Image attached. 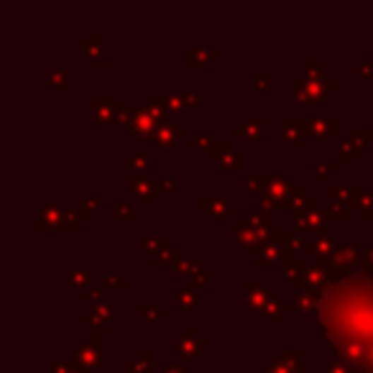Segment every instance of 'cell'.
I'll list each match as a JSON object with an SVG mask.
<instances>
[{
  "instance_id": "obj_36",
  "label": "cell",
  "mask_w": 373,
  "mask_h": 373,
  "mask_svg": "<svg viewBox=\"0 0 373 373\" xmlns=\"http://www.w3.org/2000/svg\"><path fill=\"white\" fill-rule=\"evenodd\" d=\"M164 246H167V240L161 238V235H156V233H141V254L156 256Z\"/></svg>"
},
{
  "instance_id": "obj_2",
  "label": "cell",
  "mask_w": 373,
  "mask_h": 373,
  "mask_svg": "<svg viewBox=\"0 0 373 373\" xmlns=\"http://www.w3.org/2000/svg\"><path fill=\"white\" fill-rule=\"evenodd\" d=\"M338 90V82L335 80H314V77H300V80H294L292 87H289V93L297 102H309V105H317V102L325 100L327 93H335Z\"/></svg>"
},
{
  "instance_id": "obj_14",
  "label": "cell",
  "mask_w": 373,
  "mask_h": 373,
  "mask_svg": "<svg viewBox=\"0 0 373 373\" xmlns=\"http://www.w3.org/2000/svg\"><path fill=\"white\" fill-rule=\"evenodd\" d=\"M179 141H184V143L189 141L186 128L174 126L172 120H164V123L159 126V131L153 134V143H156V148H164V151H174Z\"/></svg>"
},
{
  "instance_id": "obj_7",
  "label": "cell",
  "mask_w": 373,
  "mask_h": 373,
  "mask_svg": "<svg viewBox=\"0 0 373 373\" xmlns=\"http://www.w3.org/2000/svg\"><path fill=\"white\" fill-rule=\"evenodd\" d=\"M207 345H210V338H207V335H200V327L186 325L184 335L177 340V353H179L182 360H197Z\"/></svg>"
},
{
  "instance_id": "obj_38",
  "label": "cell",
  "mask_w": 373,
  "mask_h": 373,
  "mask_svg": "<svg viewBox=\"0 0 373 373\" xmlns=\"http://www.w3.org/2000/svg\"><path fill=\"white\" fill-rule=\"evenodd\" d=\"M302 69H304V77L322 80L325 77V59H320V57H304L302 59Z\"/></svg>"
},
{
  "instance_id": "obj_12",
  "label": "cell",
  "mask_w": 373,
  "mask_h": 373,
  "mask_svg": "<svg viewBox=\"0 0 373 373\" xmlns=\"http://www.w3.org/2000/svg\"><path fill=\"white\" fill-rule=\"evenodd\" d=\"M307 134L309 138H322V141H333L338 138V118L335 115H307Z\"/></svg>"
},
{
  "instance_id": "obj_43",
  "label": "cell",
  "mask_w": 373,
  "mask_h": 373,
  "mask_svg": "<svg viewBox=\"0 0 373 373\" xmlns=\"http://www.w3.org/2000/svg\"><path fill=\"white\" fill-rule=\"evenodd\" d=\"M102 281H105V289H113V292H126L128 289V279L126 276H120L118 271H113V268H107L105 273H102Z\"/></svg>"
},
{
  "instance_id": "obj_21",
  "label": "cell",
  "mask_w": 373,
  "mask_h": 373,
  "mask_svg": "<svg viewBox=\"0 0 373 373\" xmlns=\"http://www.w3.org/2000/svg\"><path fill=\"white\" fill-rule=\"evenodd\" d=\"M348 197H350V207H358L360 218L371 220L373 218V192L366 186H348Z\"/></svg>"
},
{
  "instance_id": "obj_50",
  "label": "cell",
  "mask_w": 373,
  "mask_h": 373,
  "mask_svg": "<svg viewBox=\"0 0 373 373\" xmlns=\"http://www.w3.org/2000/svg\"><path fill=\"white\" fill-rule=\"evenodd\" d=\"M348 138H353L358 146L368 148V141L373 138V128L371 131H368V128H350V131H348Z\"/></svg>"
},
{
  "instance_id": "obj_32",
  "label": "cell",
  "mask_w": 373,
  "mask_h": 373,
  "mask_svg": "<svg viewBox=\"0 0 373 373\" xmlns=\"http://www.w3.org/2000/svg\"><path fill=\"white\" fill-rule=\"evenodd\" d=\"M363 153H366V148L363 146H358L353 138H343L338 143V159L340 161H350V164H355V161H360L363 159Z\"/></svg>"
},
{
  "instance_id": "obj_19",
  "label": "cell",
  "mask_w": 373,
  "mask_h": 373,
  "mask_svg": "<svg viewBox=\"0 0 373 373\" xmlns=\"http://www.w3.org/2000/svg\"><path fill=\"white\" fill-rule=\"evenodd\" d=\"M335 233H320V235H314L309 243H304V248H302V254L307 256H312L314 261H327L330 256H333L335 251Z\"/></svg>"
},
{
  "instance_id": "obj_55",
  "label": "cell",
  "mask_w": 373,
  "mask_h": 373,
  "mask_svg": "<svg viewBox=\"0 0 373 373\" xmlns=\"http://www.w3.org/2000/svg\"><path fill=\"white\" fill-rule=\"evenodd\" d=\"M80 297H82V302H93V304H97V302H102V289L90 287L87 292H82Z\"/></svg>"
},
{
  "instance_id": "obj_46",
  "label": "cell",
  "mask_w": 373,
  "mask_h": 373,
  "mask_svg": "<svg viewBox=\"0 0 373 373\" xmlns=\"http://www.w3.org/2000/svg\"><path fill=\"white\" fill-rule=\"evenodd\" d=\"M213 136H210V131H205V128H200L197 134L192 136V138L186 141V151H200V148H205V146H210L213 143Z\"/></svg>"
},
{
  "instance_id": "obj_41",
  "label": "cell",
  "mask_w": 373,
  "mask_h": 373,
  "mask_svg": "<svg viewBox=\"0 0 373 373\" xmlns=\"http://www.w3.org/2000/svg\"><path fill=\"white\" fill-rule=\"evenodd\" d=\"M246 192L254 194L256 200L261 197V192H264V186H266V174H246Z\"/></svg>"
},
{
  "instance_id": "obj_60",
  "label": "cell",
  "mask_w": 373,
  "mask_h": 373,
  "mask_svg": "<svg viewBox=\"0 0 373 373\" xmlns=\"http://www.w3.org/2000/svg\"><path fill=\"white\" fill-rule=\"evenodd\" d=\"M151 205H153V200H148V197H141V200H138V207H141V210H148Z\"/></svg>"
},
{
  "instance_id": "obj_25",
  "label": "cell",
  "mask_w": 373,
  "mask_h": 373,
  "mask_svg": "<svg viewBox=\"0 0 373 373\" xmlns=\"http://www.w3.org/2000/svg\"><path fill=\"white\" fill-rule=\"evenodd\" d=\"M197 205H200L202 210H207L213 218H230V213H233L230 197H200Z\"/></svg>"
},
{
  "instance_id": "obj_37",
  "label": "cell",
  "mask_w": 373,
  "mask_h": 373,
  "mask_svg": "<svg viewBox=\"0 0 373 373\" xmlns=\"http://www.w3.org/2000/svg\"><path fill=\"white\" fill-rule=\"evenodd\" d=\"M172 268H174V273L179 276V279H184L186 281V276L197 268V256H177L174 259V264H172Z\"/></svg>"
},
{
  "instance_id": "obj_56",
  "label": "cell",
  "mask_w": 373,
  "mask_h": 373,
  "mask_svg": "<svg viewBox=\"0 0 373 373\" xmlns=\"http://www.w3.org/2000/svg\"><path fill=\"white\" fill-rule=\"evenodd\" d=\"M256 90H259V93H266L268 90V72L266 69H256Z\"/></svg>"
},
{
  "instance_id": "obj_8",
  "label": "cell",
  "mask_w": 373,
  "mask_h": 373,
  "mask_svg": "<svg viewBox=\"0 0 373 373\" xmlns=\"http://www.w3.org/2000/svg\"><path fill=\"white\" fill-rule=\"evenodd\" d=\"M279 134L281 138L289 141L292 151H300L304 146V141L309 138V134H307V118H300V115H281Z\"/></svg>"
},
{
  "instance_id": "obj_1",
  "label": "cell",
  "mask_w": 373,
  "mask_h": 373,
  "mask_svg": "<svg viewBox=\"0 0 373 373\" xmlns=\"http://www.w3.org/2000/svg\"><path fill=\"white\" fill-rule=\"evenodd\" d=\"M93 105L95 115H97V123H105V126H131L134 110L123 105L115 93H95Z\"/></svg>"
},
{
  "instance_id": "obj_53",
  "label": "cell",
  "mask_w": 373,
  "mask_h": 373,
  "mask_svg": "<svg viewBox=\"0 0 373 373\" xmlns=\"http://www.w3.org/2000/svg\"><path fill=\"white\" fill-rule=\"evenodd\" d=\"M360 74H363L366 80H373V49L360 59Z\"/></svg>"
},
{
  "instance_id": "obj_52",
  "label": "cell",
  "mask_w": 373,
  "mask_h": 373,
  "mask_svg": "<svg viewBox=\"0 0 373 373\" xmlns=\"http://www.w3.org/2000/svg\"><path fill=\"white\" fill-rule=\"evenodd\" d=\"M159 182H161L159 186H161V192H164V194H172L174 189H177V177H174L172 172H164V174H161Z\"/></svg>"
},
{
  "instance_id": "obj_47",
  "label": "cell",
  "mask_w": 373,
  "mask_h": 373,
  "mask_svg": "<svg viewBox=\"0 0 373 373\" xmlns=\"http://www.w3.org/2000/svg\"><path fill=\"white\" fill-rule=\"evenodd\" d=\"M325 213L330 220H350V205H343V202H327Z\"/></svg>"
},
{
  "instance_id": "obj_24",
  "label": "cell",
  "mask_w": 373,
  "mask_h": 373,
  "mask_svg": "<svg viewBox=\"0 0 373 373\" xmlns=\"http://www.w3.org/2000/svg\"><path fill=\"white\" fill-rule=\"evenodd\" d=\"M292 309H294V307L289 304V302L281 300V294H279V292H273V289H271V297H268V302L264 304L261 314H264V317H266L268 322H279V320H281V314H289Z\"/></svg>"
},
{
  "instance_id": "obj_40",
  "label": "cell",
  "mask_w": 373,
  "mask_h": 373,
  "mask_svg": "<svg viewBox=\"0 0 373 373\" xmlns=\"http://www.w3.org/2000/svg\"><path fill=\"white\" fill-rule=\"evenodd\" d=\"M102 207V200L100 197H82L80 200V207H77V213L82 215V220H93V215L97 213Z\"/></svg>"
},
{
  "instance_id": "obj_44",
  "label": "cell",
  "mask_w": 373,
  "mask_h": 373,
  "mask_svg": "<svg viewBox=\"0 0 373 373\" xmlns=\"http://www.w3.org/2000/svg\"><path fill=\"white\" fill-rule=\"evenodd\" d=\"M338 172V164L335 161H322L312 169V184H325V177Z\"/></svg>"
},
{
  "instance_id": "obj_27",
  "label": "cell",
  "mask_w": 373,
  "mask_h": 373,
  "mask_svg": "<svg viewBox=\"0 0 373 373\" xmlns=\"http://www.w3.org/2000/svg\"><path fill=\"white\" fill-rule=\"evenodd\" d=\"M281 248H279V243L276 240H266L264 246L256 251V261H259V266H279V261H281Z\"/></svg>"
},
{
  "instance_id": "obj_39",
  "label": "cell",
  "mask_w": 373,
  "mask_h": 373,
  "mask_svg": "<svg viewBox=\"0 0 373 373\" xmlns=\"http://www.w3.org/2000/svg\"><path fill=\"white\" fill-rule=\"evenodd\" d=\"M115 213H118V218H123V220H138L141 215V207L134 205L131 200H126V197H120L118 202H115Z\"/></svg>"
},
{
  "instance_id": "obj_42",
  "label": "cell",
  "mask_w": 373,
  "mask_h": 373,
  "mask_svg": "<svg viewBox=\"0 0 373 373\" xmlns=\"http://www.w3.org/2000/svg\"><path fill=\"white\" fill-rule=\"evenodd\" d=\"M47 373H93V371H87V368L77 366L74 360H52Z\"/></svg>"
},
{
  "instance_id": "obj_22",
  "label": "cell",
  "mask_w": 373,
  "mask_h": 373,
  "mask_svg": "<svg viewBox=\"0 0 373 373\" xmlns=\"http://www.w3.org/2000/svg\"><path fill=\"white\" fill-rule=\"evenodd\" d=\"M128 186H131V192L138 194L141 197H148V200H153L156 194H164L161 192V186H156L151 179H148V174H138V172H128Z\"/></svg>"
},
{
  "instance_id": "obj_49",
  "label": "cell",
  "mask_w": 373,
  "mask_h": 373,
  "mask_svg": "<svg viewBox=\"0 0 373 373\" xmlns=\"http://www.w3.org/2000/svg\"><path fill=\"white\" fill-rule=\"evenodd\" d=\"M82 215L77 213V210H74V213H64V225H61V230H64V233H77V230H80L82 227Z\"/></svg>"
},
{
  "instance_id": "obj_23",
  "label": "cell",
  "mask_w": 373,
  "mask_h": 373,
  "mask_svg": "<svg viewBox=\"0 0 373 373\" xmlns=\"http://www.w3.org/2000/svg\"><path fill=\"white\" fill-rule=\"evenodd\" d=\"M223 49L220 47H213V49H205V47H189L184 52V61L189 69H200L205 67L207 61L215 59V57H220Z\"/></svg>"
},
{
  "instance_id": "obj_54",
  "label": "cell",
  "mask_w": 373,
  "mask_h": 373,
  "mask_svg": "<svg viewBox=\"0 0 373 373\" xmlns=\"http://www.w3.org/2000/svg\"><path fill=\"white\" fill-rule=\"evenodd\" d=\"M159 373H194V371H184V366L177 363V360H164Z\"/></svg>"
},
{
  "instance_id": "obj_58",
  "label": "cell",
  "mask_w": 373,
  "mask_h": 373,
  "mask_svg": "<svg viewBox=\"0 0 373 373\" xmlns=\"http://www.w3.org/2000/svg\"><path fill=\"white\" fill-rule=\"evenodd\" d=\"M363 259H366V268H368V271H373V240L366 246V251H363Z\"/></svg>"
},
{
  "instance_id": "obj_51",
  "label": "cell",
  "mask_w": 373,
  "mask_h": 373,
  "mask_svg": "<svg viewBox=\"0 0 373 373\" xmlns=\"http://www.w3.org/2000/svg\"><path fill=\"white\" fill-rule=\"evenodd\" d=\"M325 373H353V366H350V363H345L343 358L327 360V363H325Z\"/></svg>"
},
{
  "instance_id": "obj_48",
  "label": "cell",
  "mask_w": 373,
  "mask_h": 373,
  "mask_svg": "<svg viewBox=\"0 0 373 373\" xmlns=\"http://www.w3.org/2000/svg\"><path fill=\"white\" fill-rule=\"evenodd\" d=\"M325 200L327 202H343V205H350L348 186H327V189H325Z\"/></svg>"
},
{
  "instance_id": "obj_13",
  "label": "cell",
  "mask_w": 373,
  "mask_h": 373,
  "mask_svg": "<svg viewBox=\"0 0 373 373\" xmlns=\"http://www.w3.org/2000/svg\"><path fill=\"white\" fill-rule=\"evenodd\" d=\"M233 235L235 240H238V246H243L246 251H259L264 243H266V238H264V233H261V227L251 225L248 220H233Z\"/></svg>"
},
{
  "instance_id": "obj_35",
  "label": "cell",
  "mask_w": 373,
  "mask_h": 373,
  "mask_svg": "<svg viewBox=\"0 0 373 373\" xmlns=\"http://www.w3.org/2000/svg\"><path fill=\"white\" fill-rule=\"evenodd\" d=\"M207 284H210V268L207 266H197L186 276V289H192V292H202V289H207Z\"/></svg>"
},
{
  "instance_id": "obj_29",
  "label": "cell",
  "mask_w": 373,
  "mask_h": 373,
  "mask_svg": "<svg viewBox=\"0 0 373 373\" xmlns=\"http://www.w3.org/2000/svg\"><path fill=\"white\" fill-rule=\"evenodd\" d=\"M276 243H279L281 254L284 256H300L302 248H304V243L300 240V233H297V230H281V235L276 238Z\"/></svg>"
},
{
  "instance_id": "obj_28",
  "label": "cell",
  "mask_w": 373,
  "mask_h": 373,
  "mask_svg": "<svg viewBox=\"0 0 373 373\" xmlns=\"http://www.w3.org/2000/svg\"><path fill=\"white\" fill-rule=\"evenodd\" d=\"M304 268L307 266H304V261H302V254H300V256H281L276 271H279L281 279L292 281V279H297V276H300Z\"/></svg>"
},
{
  "instance_id": "obj_9",
  "label": "cell",
  "mask_w": 373,
  "mask_h": 373,
  "mask_svg": "<svg viewBox=\"0 0 373 373\" xmlns=\"http://www.w3.org/2000/svg\"><path fill=\"white\" fill-rule=\"evenodd\" d=\"M271 297V289H268L266 281L259 279H246L243 281V309L246 312H261L264 304Z\"/></svg>"
},
{
  "instance_id": "obj_3",
  "label": "cell",
  "mask_w": 373,
  "mask_h": 373,
  "mask_svg": "<svg viewBox=\"0 0 373 373\" xmlns=\"http://www.w3.org/2000/svg\"><path fill=\"white\" fill-rule=\"evenodd\" d=\"M164 120H169L167 115L161 113L153 102H148V105L134 107V118H131V126L128 128H131V134H134L136 138H146V136L153 138V134L159 131V126Z\"/></svg>"
},
{
  "instance_id": "obj_62",
  "label": "cell",
  "mask_w": 373,
  "mask_h": 373,
  "mask_svg": "<svg viewBox=\"0 0 373 373\" xmlns=\"http://www.w3.org/2000/svg\"><path fill=\"white\" fill-rule=\"evenodd\" d=\"M223 373H233V371H223Z\"/></svg>"
},
{
  "instance_id": "obj_18",
  "label": "cell",
  "mask_w": 373,
  "mask_h": 373,
  "mask_svg": "<svg viewBox=\"0 0 373 373\" xmlns=\"http://www.w3.org/2000/svg\"><path fill=\"white\" fill-rule=\"evenodd\" d=\"M80 49L87 59L93 61L95 69L105 67V39L97 34H82L80 36Z\"/></svg>"
},
{
  "instance_id": "obj_45",
  "label": "cell",
  "mask_w": 373,
  "mask_h": 373,
  "mask_svg": "<svg viewBox=\"0 0 373 373\" xmlns=\"http://www.w3.org/2000/svg\"><path fill=\"white\" fill-rule=\"evenodd\" d=\"M138 314L143 322H159L161 320V307L156 302H141Z\"/></svg>"
},
{
  "instance_id": "obj_6",
  "label": "cell",
  "mask_w": 373,
  "mask_h": 373,
  "mask_svg": "<svg viewBox=\"0 0 373 373\" xmlns=\"http://www.w3.org/2000/svg\"><path fill=\"white\" fill-rule=\"evenodd\" d=\"M292 182L287 177H281V174H266V186H264V192L259 197V205L264 210L268 207H281V202L287 200V194L292 192Z\"/></svg>"
},
{
  "instance_id": "obj_59",
  "label": "cell",
  "mask_w": 373,
  "mask_h": 373,
  "mask_svg": "<svg viewBox=\"0 0 373 373\" xmlns=\"http://www.w3.org/2000/svg\"><path fill=\"white\" fill-rule=\"evenodd\" d=\"M151 358H153L151 348H141V350H138V360H151Z\"/></svg>"
},
{
  "instance_id": "obj_16",
  "label": "cell",
  "mask_w": 373,
  "mask_h": 373,
  "mask_svg": "<svg viewBox=\"0 0 373 373\" xmlns=\"http://www.w3.org/2000/svg\"><path fill=\"white\" fill-rule=\"evenodd\" d=\"M113 320H115V302H110V300L97 302V304L90 307V312H82L80 314L82 325H90L93 330L97 325H110Z\"/></svg>"
},
{
  "instance_id": "obj_31",
  "label": "cell",
  "mask_w": 373,
  "mask_h": 373,
  "mask_svg": "<svg viewBox=\"0 0 373 373\" xmlns=\"http://www.w3.org/2000/svg\"><path fill=\"white\" fill-rule=\"evenodd\" d=\"M47 85L52 87L54 93H67L72 87V74H69V69L54 67L47 72Z\"/></svg>"
},
{
  "instance_id": "obj_4",
  "label": "cell",
  "mask_w": 373,
  "mask_h": 373,
  "mask_svg": "<svg viewBox=\"0 0 373 373\" xmlns=\"http://www.w3.org/2000/svg\"><path fill=\"white\" fill-rule=\"evenodd\" d=\"M207 153L215 164H220L223 169L233 174H243L246 172V156L240 151L233 148V141H225V138H215L210 146H207Z\"/></svg>"
},
{
  "instance_id": "obj_20",
  "label": "cell",
  "mask_w": 373,
  "mask_h": 373,
  "mask_svg": "<svg viewBox=\"0 0 373 373\" xmlns=\"http://www.w3.org/2000/svg\"><path fill=\"white\" fill-rule=\"evenodd\" d=\"M266 126H268V118L266 115H246L240 126L233 128V138H261L266 134Z\"/></svg>"
},
{
  "instance_id": "obj_5",
  "label": "cell",
  "mask_w": 373,
  "mask_h": 373,
  "mask_svg": "<svg viewBox=\"0 0 373 373\" xmlns=\"http://www.w3.org/2000/svg\"><path fill=\"white\" fill-rule=\"evenodd\" d=\"M327 213L320 207H302V210H294L292 213V223L297 233H325L327 225Z\"/></svg>"
},
{
  "instance_id": "obj_30",
  "label": "cell",
  "mask_w": 373,
  "mask_h": 373,
  "mask_svg": "<svg viewBox=\"0 0 373 373\" xmlns=\"http://www.w3.org/2000/svg\"><path fill=\"white\" fill-rule=\"evenodd\" d=\"M126 164H128V172H138V174H146L153 164V153L151 151H143V148H136L126 156Z\"/></svg>"
},
{
  "instance_id": "obj_17",
  "label": "cell",
  "mask_w": 373,
  "mask_h": 373,
  "mask_svg": "<svg viewBox=\"0 0 373 373\" xmlns=\"http://www.w3.org/2000/svg\"><path fill=\"white\" fill-rule=\"evenodd\" d=\"M64 225V213H61L59 202H47L41 207L39 218H36V230L39 233H54V230H61Z\"/></svg>"
},
{
  "instance_id": "obj_63",
  "label": "cell",
  "mask_w": 373,
  "mask_h": 373,
  "mask_svg": "<svg viewBox=\"0 0 373 373\" xmlns=\"http://www.w3.org/2000/svg\"><path fill=\"white\" fill-rule=\"evenodd\" d=\"M371 240H373V235H371Z\"/></svg>"
},
{
  "instance_id": "obj_15",
  "label": "cell",
  "mask_w": 373,
  "mask_h": 373,
  "mask_svg": "<svg viewBox=\"0 0 373 373\" xmlns=\"http://www.w3.org/2000/svg\"><path fill=\"white\" fill-rule=\"evenodd\" d=\"M151 102L159 107V110L167 115V118H177V115L184 113V107L189 105L184 93H153Z\"/></svg>"
},
{
  "instance_id": "obj_33",
  "label": "cell",
  "mask_w": 373,
  "mask_h": 373,
  "mask_svg": "<svg viewBox=\"0 0 373 373\" xmlns=\"http://www.w3.org/2000/svg\"><path fill=\"white\" fill-rule=\"evenodd\" d=\"M93 281V271L90 268H82V266H74L72 271H69V287L77 289V292H87V289L93 287L90 284Z\"/></svg>"
},
{
  "instance_id": "obj_26",
  "label": "cell",
  "mask_w": 373,
  "mask_h": 373,
  "mask_svg": "<svg viewBox=\"0 0 373 373\" xmlns=\"http://www.w3.org/2000/svg\"><path fill=\"white\" fill-rule=\"evenodd\" d=\"M294 307L300 312H317L322 307V292H314V289H302V292L294 294Z\"/></svg>"
},
{
  "instance_id": "obj_34",
  "label": "cell",
  "mask_w": 373,
  "mask_h": 373,
  "mask_svg": "<svg viewBox=\"0 0 373 373\" xmlns=\"http://www.w3.org/2000/svg\"><path fill=\"white\" fill-rule=\"evenodd\" d=\"M174 302H177L179 312H194L197 309V292H192V289H177L174 292Z\"/></svg>"
},
{
  "instance_id": "obj_61",
  "label": "cell",
  "mask_w": 373,
  "mask_h": 373,
  "mask_svg": "<svg viewBox=\"0 0 373 373\" xmlns=\"http://www.w3.org/2000/svg\"><path fill=\"white\" fill-rule=\"evenodd\" d=\"M184 95H186V102H189V105H197V100H200L197 93H184Z\"/></svg>"
},
{
  "instance_id": "obj_11",
  "label": "cell",
  "mask_w": 373,
  "mask_h": 373,
  "mask_svg": "<svg viewBox=\"0 0 373 373\" xmlns=\"http://www.w3.org/2000/svg\"><path fill=\"white\" fill-rule=\"evenodd\" d=\"M302 350L297 348H281L279 355L268 360L261 373H302Z\"/></svg>"
},
{
  "instance_id": "obj_57",
  "label": "cell",
  "mask_w": 373,
  "mask_h": 373,
  "mask_svg": "<svg viewBox=\"0 0 373 373\" xmlns=\"http://www.w3.org/2000/svg\"><path fill=\"white\" fill-rule=\"evenodd\" d=\"M128 373H153V368L148 366V360H134L128 363Z\"/></svg>"
},
{
  "instance_id": "obj_10",
  "label": "cell",
  "mask_w": 373,
  "mask_h": 373,
  "mask_svg": "<svg viewBox=\"0 0 373 373\" xmlns=\"http://www.w3.org/2000/svg\"><path fill=\"white\" fill-rule=\"evenodd\" d=\"M102 358H105V345L95 343V340L80 343V345L74 348V355H72V360L77 366L87 368V371H93V373L102 366Z\"/></svg>"
}]
</instances>
